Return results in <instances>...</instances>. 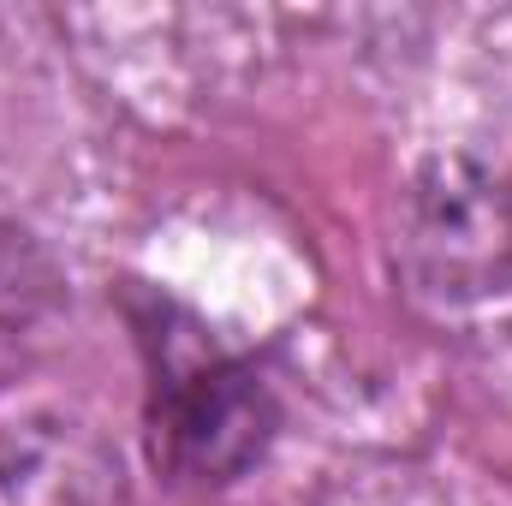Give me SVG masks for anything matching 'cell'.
Instances as JSON below:
<instances>
[{
	"mask_svg": "<svg viewBox=\"0 0 512 506\" xmlns=\"http://www.w3.org/2000/svg\"><path fill=\"white\" fill-rule=\"evenodd\" d=\"M411 251L435 292H507L512 286V191L441 161L417 185Z\"/></svg>",
	"mask_w": 512,
	"mask_h": 506,
	"instance_id": "1",
	"label": "cell"
}]
</instances>
